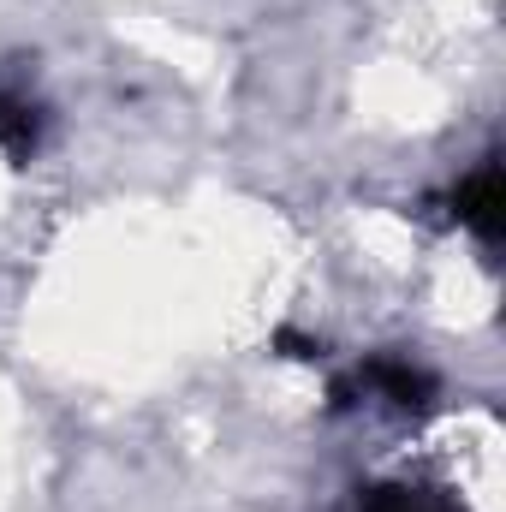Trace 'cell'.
I'll return each mask as SVG.
<instances>
[{
  "label": "cell",
  "mask_w": 506,
  "mask_h": 512,
  "mask_svg": "<svg viewBox=\"0 0 506 512\" xmlns=\"http://www.w3.org/2000/svg\"><path fill=\"white\" fill-rule=\"evenodd\" d=\"M453 215H459V227H471L483 245H495L506 227V185H501V161H483L471 179H459V191H453Z\"/></svg>",
  "instance_id": "1"
},
{
  "label": "cell",
  "mask_w": 506,
  "mask_h": 512,
  "mask_svg": "<svg viewBox=\"0 0 506 512\" xmlns=\"http://www.w3.org/2000/svg\"><path fill=\"white\" fill-rule=\"evenodd\" d=\"M358 512H465V507H453L447 495L411 489V483H376V489H364Z\"/></svg>",
  "instance_id": "4"
},
{
  "label": "cell",
  "mask_w": 506,
  "mask_h": 512,
  "mask_svg": "<svg viewBox=\"0 0 506 512\" xmlns=\"http://www.w3.org/2000/svg\"><path fill=\"white\" fill-rule=\"evenodd\" d=\"M352 387L381 393L393 411H429V405H435V376L417 370V364H405V358H364L358 376H352Z\"/></svg>",
  "instance_id": "2"
},
{
  "label": "cell",
  "mask_w": 506,
  "mask_h": 512,
  "mask_svg": "<svg viewBox=\"0 0 506 512\" xmlns=\"http://www.w3.org/2000/svg\"><path fill=\"white\" fill-rule=\"evenodd\" d=\"M36 143H42V114H36V102H24L18 90L0 84V149H6V161L24 167V161L36 155Z\"/></svg>",
  "instance_id": "3"
}]
</instances>
